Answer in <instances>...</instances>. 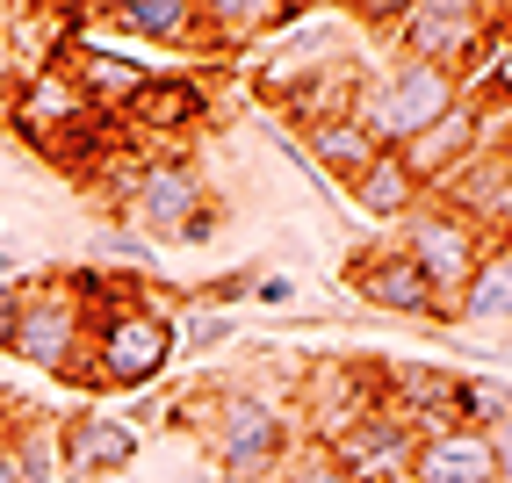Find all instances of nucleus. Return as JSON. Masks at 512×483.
I'll list each match as a JSON object with an SVG mask.
<instances>
[{"label":"nucleus","mask_w":512,"mask_h":483,"mask_svg":"<svg viewBox=\"0 0 512 483\" xmlns=\"http://www.w3.org/2000/svg\"><path fill=\"white\" fill-rule=\"evenodd\" d=\"M0 44H8V15H0Z\"/></svg>","instance_id":"nucleus-33"},{"label":"nucleus","mask_w":512,"mask_h":483,"mask_svg":"<svg viewBox=\"0 0 512 483\" xmlns=\"http://www.w3.org/2000/svg\"><path fill=\"white\" fill-rule=\"evenodd\" d=\"M433 202H448V210H462L476 231H484V238H505L512 231V174H505V159L484 145V152H476L469 166H462V174L448 181V188H440Z\"/></svg>","instance_id":"nucleus-16"},{"label":"nucleus","mask_w":512,"mask_h":483,"mask_svg":"<svg viewBox=\"0 0 512 483\" xmlns=\"http://www.w3.org/2000/svg\"><path fill=\"white\" fill-rule=\"evenodd\" d=\"M448 419L491 433L498 419H512V375H455L448 368Z\"/></svg>","instance_id":"nucleus-20"},{"label":"nucleus","mask_w":512,"mask_h":483,"mask_svg":"<svg viewBox=\"0 0 512 483\" xmlns=\"http://www.w3.org/2000/svg\"><path fill=\"white\" fill-rule=\"evenodd\" d=\"M455 325H512V246H491L476 260L469 289L455 296Z\"/></svg>","instance_id":"nucleus-19"},{"label":"nucleus","mask_w":512,"mask_h":483,"mask_svg":"<svg viewBox=\"0 0 512 483\" xmlns=\"http://www.w3.org/2000/svg\"><path fill=\"white\" fill-rule=\"evenodd\" d=\"M22 267H29V260H22L15 246H0V282H8V274H22Z\"/></svg>","instance_id":"nucleus-31"},{"label":"nucleus","mask_w":512,"mask_h":483,"mask_svg":"<svg viewBox=\"0 0 512 483\" xmlns=\"http://www.w3.org/2000/svg\"><path fill=\"white\" fill-rule=\"evenodd\" d=\"M94 116H101V109L80 94V80H73V65H65V58H44L37 73H22V87L8 94V109H0V123H8L37 159H51L65 137L87 130Z\"/></svg>","instance_id":"nucleus-7"},{"label":"nucleus","mask_w":512,"mask_h":483,"mask_svg":"<svg viewBox=\"0 0 512 483\" xmlns=\"http://www.w3.org/2000/svg\"><path fill=\"white\" fill-rule=\"evenodd\" d=\"M202 210H217V195H210V181H202V166L188 152H174V159H145V181L130 188V202H123L109 224L145 231L152 246H174Z\"/></svg>","instance_id":"nucleus-8"},{"label":"nucleus","mask_w":512,"mask_h":483,"mask_svg":"<svg viewBox=\"0 0 512 483\" xmlns=\"http://www.w3.org/2000/svg\"><path fill=\"white\" fill-rule=\"evenodd\" d=\"M311 22L303 8H275V0H202V51H267V37L275 29H296Z\"/></svg>","instance_id":"nucleus-15"},{"label":"nucleus","mask_w":512,"mask_h":483,"mask_svg":"<svg viewBox=\"0 0 512 483\" xmlns=\"http://www.w3.org/2000/svg\"><path fill=\"white\" fill-rule=\"evenodd\" d=\"M412 447H419L412 419L383 404V411H368V419H354L347 433L332 440V462L347 469V483H390V476L412 469Z\"/></svg>","instance_id":"nucleus-13"},{"label":"nucleus","mask_w":512,"mask_h":483,"mask_svg":"<svg viewBox=\"0 0 512 483\" xmlns=\"http://www.w3.org/2000/svg\"><path fill=\"white\" fill-rule=\"evenodd\" d=\"M181 354V318L152 289L87 310V397H138Z\"/></svg>","instance_id":"nucleus-2"},{"label":"nucleus","mask_w":512,"mask_h":483,"mask_svg":"<svg viewBox=\"0 0 512 483\" xmlns=\"http://www.w3.org/2000/svg\"><path fill=\"white\" fill-rule=\"evenodd\" d=\"M15 483H58V433L51 426H15Z\"/></svg>","instance_id":"nucleus-22"},{"label":"nucleus","mask_w":512,"mask_h":483,"mask_svg":"<svg viewBox=\"0 0 512 483\" xmlns=\"http://www.w3.org/2000/svg\"><path fill=\"white\" fill-rule=\"evenodd\" d=\"M347 289L361 310H375V318H404V325H455V310L433 296V282L404 260V246L390 238V246H368L347 260Z\"/></svg>","instance_id":"nucleus-9"},{"label":"nucleus","mask_w":512,"mask_h":483,"mask_svg":"<svg viewBox=\"0 0 512 483\" xmlns=\"http://www.w3.org/2000/svg\"><path fill=\"white\" fill-rule=\"evenodd\" d=\"M275 483H347V469L332 462V447H318V440H296V455L275 469Z\"/></svg>","instance_id":"nucleus-24"},{"label":"nucleus","mask_w":512,"mask_h":483,"mask_svg":"<svg viewBox=\"0 0 512 483\" xmlns=\"http://www.w3.org/2000/svg\"><path fill=\"white\" fill-rule=\"evenodd\" d=\"M397 246H404V260H412V267L426 274V282H433V296L455 310V296L469 289L476 260L491 253V238L476 231L462 210H448V202H433V195H426L419 210L397 224Z\"/></svg>","instance_id":"nucleus-6"},{"label":"nucleus","mask_w":512,"mask_h":483,"mask_svg":"<svg viewBox=\"0 0 512 483\" xmlns=\"http://www.w3.org/2000/svg\"><path fill=\"white\" fill-rule=\"evenodd\" d=\"M296 296H303L296 274H260V282H253V303L260 310H296Z\"/></svg>","instance_id":"nucleus-25"},{"label":"nucleus","mask_w":512,"mask_h":483,"mask_svg":"<svg viewBox=\"0 0 512 483\" xmlns=\"http://www.w3.org/2000/svg\"><path fill=\"white\" fill-rule=\"evenodd\" d=\"M404 476H412V483H505L491 433H476V426H433V433H419L412 469H404Z\"/></svg>","instance_id":"nucleus-14"},{"label":"nucleus","mask_w":512,"mask_h":483,"mask_svg":"<svg viewBox=\"0 0 512 483\" xmlns=\"http://www.w3.org/2000/svg\"><path fill=\"white\" fill-rule=\"evenodd\" d=\"M238 339V310H202V303H188V318H181V347L202 361V354H224Z\"/></svg>","instance_id":"nucleus-23"},{"label":"nucleus","mask_w":512,"mask_h":483,"mask_svg":"<svg viewBox=\"0 0 512 483\" xmlns=\"http://www.w3.org/2000/svg\"><path fill=\"white\" fill-rule=\"evenodd\" d=\"M195 440L224 483H275V469L296 455L303 433H296L289 397H275L267 383H217L195 419Z\"/></svg>","instance_id":"nucleus-1"},{"label":"nucleus","mask_w":512,"mask_h":483,"mask_svg":"<svg viewBox=\"0 0 512 483\" xmlns=\"http://www.w3.org/2000/svg\"><path fill=\"white\" fill-rule=\"evenodd\" d=\"M22 303H29V282H0V354L15 347V325H22Z\"/></svg>","instance_id":"nucleus-26"},{"label":"nucleus","mask_w":512,"mask_h":483,"mask_svg":"<svg viewBox=\"0 0 512 483\" xmlns=\"http://www.w3.org/2000/svg\"><path fill=\"white\" fill-rule=\"evenodd\" d=\"M145 455V440L130 433L116 411H73V419L58 426V476H73V483H109L123 476L130 462Z\"/></svg>","instance_id":"nucleus-11"},{"label":"nucleus","mask_w":512,"mask_h":483,"mask_svg":"<svg viewBox=\"0 0 512 483\" xmlns=\"http://www.w3.org/2000/svg\"><path fill=\"white\" fill-rule=\"evenodd\" d=\"M491 145V109H484V101H455V109L448 116H440L426 137H412V145H404L397 159L404 166H412V181L426 188V195H440V188H448L455 174H462V166L476 159V152H484Z\"/></svg>","instance_id":"nucleus-10"},{"label":"nucleus","mask_w":512,"mask_h":483,"mask_svg":"<svg viewBox=\"0 0 512 483\" xmlns=\"http://www.w3.org/2000/svg\"><path fill=\"white\" fill-rule=\"evenodd\" d=\"M15 361H29L37 375L65 390H87V303L80 289L65 282H29V303H22V325H15Z\"/></svg>","instance_id":"nucleus-5"},{"label":"nucleus","mask_w":512,"mask_h":483,"mask_svg":"<svg viewBox=\"0 0 512 483\" xmlns=\"http://www.w3.org/2000/svg\"><path fill=\"white\" fill-rule=\"evenodd\" d=\"M491 152L505 159V174H512V116H491Z\"/></svg>","instance_id":"nucleus-28"},{"label":"nucleus","mask_w":512,"mask_h":483,"mask_svg":"<svg viewBox=\"0 0 512 483\" xmlns=\"http://www.w3.org/2000/svg\"><path fill=\"white\" fill-rule=\"evenodd\" d=\"M347 202H354L368 224H404V217H412L419 202H426V188L412 181V166H404L397 152H375L368 174H354V181H347Z\"/></svg>","instance_id":"nucleus-18"},{"label":"nucleus","mask_w":512,"mask_h":483,"mask_svg":"<svg viewBox=\"0 0 512 483\" xmlns=\"http://www.w3.org/2000/svg\"><path fill=\"white\" fill-rule=\"evenodd\" d=\"M159 253H166V246H152V238L130 231V224H101V231L87 238V260H94V267H123V274H159Z\"/></svg>","instance_id":"nucleus-21"},{"label":"nucleus","mask_w":512,"mask_h":483,"mask_svg":"<svg viewBox=\"0 0 512 483\" xmlns=\"http://www.w3.org/2000/svg\"><path fill=\"white\" fill-rule=\"evenodd\" d=\"M0 246H8V217H0Z\"/></svg>","instance_id":"nucleus-32"},{"label":"nucleus","mask_w":512,"mask_h":483,"mask_svg":"<svg viewBox=\"0 0 512 483\" xmlns=\"http://www.w3.org/2000/svg\"><path fill=\"white\" fill-rule=\"evenodd\" d=\"M462 94H469V80L448 73V65H426V58H383V65H368V80H361L354 123H361L383 152H404L412 137H426L440 116H448Z\"/></svg>","instance_id":"nucleus-4"},{"label":"nucleus","mask_w":512,"mask_h":483,"mask_svg":"<svg viewBox=\"0 0 512 483\" xmlns=\"http://www.w3.org/2000/svg\"><path fill=\"white\" fill-rule=\"evenodd\" d=\"M217 231H224V210H202V217H195V224H188V231L174 238V246H210Z\"/></svg>","instance_id":"nucleus-27"},{"label":"nucleus","mask_w":512,"mask_h":483,"mask_svg":"<svg viewBox=\"0 0 512 483\" xmlns=\"http://www.w3.org/2000/svg\"><path fill=\"white\" fill-rule=\"evenodd\" d=\"M491 447H498V469H505V483H512V419L491 426Z\"/></svg>","instance_id":"nucleus-29"},{"label":"nucleus","mask_w":512,"mask_h":483,"mask_svg":"<svg viewBox=\"0 0 512 483\" xmlns=\"http://www.w3.org/2000/svg\"><path fill=\"white\" fill-rule=\"evenodd\" d=\"M181 483H224V476H217L210 462H188V469H181Z\"/></svg>","instance_id":"nucleus-30"},{"label":"nucleus","mask_w":512,"mask_h":483,"mask_svg":"<svg viewBox=\"0 0 512 483\" xmlns=\"http://www.w3.org/2000/svg\"><path fill=\"white\" fill-rule=\"evenodd\" d=\"M375 37H390V58H426L448 73L476 80L484 65H498L512 44L498 37V8L476 0H412V8H368L361 15Z\"/></svg>","instance_id":"nucleus-3"},{"label":"nucleus","mask_w":512,"mask_h":483,"mask_svg":"<svg viewBox=\"0 0 512 483\" xmlns=\"http://www.w3.org/2000/svg\"><path fill=\"white\" fill-rule=\"evenodd\" d=\"M296 145H303V159H311V174H318L325 188H347L354 174H368V166H375V152H383L354 116H332V123L296 130Z\"/></svg>","instance_id":"nucleus-17"},{"label":"nucleus","mask_w":512,"mask_h":483,"mask_svg":"<svg viewBox=\"0 0 512 483\" xmlns=\"http://www.w3.org/2000/svg\"><path fill=\"white\" fill-rule=\"evenodd\" d=\"M58 58L73 65L80 94H87L109 123H123V109H130V101L152 87V73H159L145 51H109V44H94V37H65V51H58Z\"/></svg>","instance_id":"nucleus-12"},{"label":"nucleus","mask_w":512,"mask_h":483,"mask_svg":"<svg viewBox=\"0 0 512 483\" xmlns=\"http://www.w3.org/2000/svg\"><path fill=\"white\" fill-rule=\"evenodd\" d=\"M390 483H412V476H390Z\"/></svg>","instance_id":"nucleus-34"}]
</instances>
